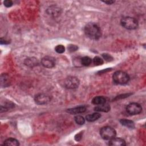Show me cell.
Masks as SVG:
<instances>
[{"mask_svg": "<svg viewBox=\"0 0 146 146\" xmlns=\"http://www.w3.org/2000/svg\"><path fill=\"white\" fill-rule=\"evenodd\" d=\"M84 33L88 38L95 40H98L102 36L100 27L93 22L88 23L85 26Z\"/></svg>", "mask_w": 146, "mask_h": 146, "instance_id": "6da1fadb", "label": "cell"}, {"mask_svg": "<svg viewBox=\"0 0 146 146\" xmlns=\"http://www.w3.org/2000/svg\"><path fill=\"white\" fill-rule=\"evenodd\" d=\"M113 82L117 84H127L129 80V75L125 72L122 71H116L112 76Z\"/></svg>", "mask_w": 146, "mask_h": 146, "instance_id": "7a4b0ae2", "label": "cell"}, {"mask_svg": "<svg viewBox=\"0 0 146 146\" xmlns=\"http://www.w3.org/2000/svg\"><path fill=\"white\" fill-rule=\"evenodd\" d=\"M121 25L126 29L134 30L138 27V22L135 18L130 17L123 18L120 21Z\"/></svg>", "mask_w": 146, "mask_h": 146, "instance_id": "3957f363", "label": "cell"}, {"mask_svg": "<svg viewBox=\"0 0 146 146\" xmlns=\"http://www.w3.org/2000/svg\"><path fill=\"white\" fill-rule=\"evenodd\" d=\"M116 131L111 127L106 126L100 130V135L102 138L106 140H110L116 136Z\"/></svg>", "mask_w": 146, "mask_h": 146, "instance_id": "277c9868", "label": "cell"}, {"mask_svg": "<svg viewBox=\"0 0 146 146\" xmlns=\"http://www.w3.org/2000/svg\"><path fill=\"white\" fill-rule=\"evenodd\" d=\"M126 111L131 115H135L140 113L142 111V107L137 103H131L126 107Z\"/></svg>", "mask_w": 146, "mask_h": 146, "instance_id": "5b68a950", "label": "cell"}, {"mask_svg": "<svg viewBox=\"0 0 146 146\" xmlns=\"http://www.w3.org/2000/svg\"><path fill=\"white\" fill-rule=\"evenodd\" d=\"M64 84L67 88L75 89L78 87L79 85V80L76 77L70 76L65 79Z\"/></svg>", "mask_w": 146, "mask_h": 146, "instance_id": "8992f818", "label": "cell"}, {"mask_svg": "<svg viewBox=\"0 0 146 146\" xmlns=\"http://www.w3.org/2000/svg\"><path fill=\"white\" fill-rule=\"evenodd\" d=\"M34 100L35 103L38 104H46L51 100V98L49 95L47 94H39L35 96Z\"/></svg>", "mask_w": 146, "mask_h": 146, "instance_id": "52a82bcc", "label": "cell"}, {"mask_svg": "<svg viewBox=\"0 0 146 146\" xmlns=\"http://www.w3.org/2000/svg\"><path fill=\"white\" fill-rule=\"evenodd\" d=\"M41 64L46 68H52L55 65V59L52 56H46L41 59Z\"/></svg>", "mask_w": 146, "mask_h": 146, "instance_id": "ba28073f", "label": "cell"}, {"mask_svg": "<svg viewBox=\"0 0 146 146\" xmlns=\"http://www.w3.org/2000/svg\"><path fill=\"white\" fill-rule=\"evenodd\" d=\"M108 144L111 146H124L126 144L124 139L115 137L112 139L110 140Z\"/></svg>", "mask_w": 146, "mask_h": 146, "instance_id": "9c48e42d", "label": "cell"}, {"mask_svg": "<svg viewBox=\"0 0 146 146\" xmlns=\"http://www.w3.org/2000/svg\"><path fill=\"white\" fill-rule=\"evenodd\" d=\"M11 83L10 78L8 74H3L1 76V86L2 87H6L10 86Z\"/></svg>", "mask_w": 146, "mask_h": 146, "instance_id": "30bf717a", "label": "cell"}, {"mask_svg": "<svg viewBox=\"0 0 146 146\" xmlns=\"http://www.w3.org/2000/svg\"><path fill=\"white\" fill-rule=\"evenodd\" d=\"M86 108L85 106H78L72 108L67 109V112L71 114H78L80 113H83L86 111Z\"/></svg>", "mask_w": 146, "mask_h": 146, "instance_id": "8fae6325", "label": "cell"}, {"mask_svg": "<svg viewBox=\"0 0 146 146\" xmlns=\"http://www.w3.org/2000/svg\"><path fill=\"white\" fill-rule=\"evenodd\" d=\"M25 64L29 67H34V66L38 65V60L35 58H33V57L28 58L25 59Z\"/></svg>", "mask_w": 146, "mask_h": 146, "instance_id": "7c38bea8", "label": "cell"}, {"mask_svg": "<svg viewBox=\"0 0 146 146\" xmlns=\"http://www.w3.org/2000/svg\"><path fill=\"white\" fill-rule=\"evenodd\" d=\"M60 9L56 6H50L47 10V12L48 14L52 16H57L60 14Z\"/></svg>", "mask_w": 146, "mask_h": 146, "instance_id": "4fadbf2b", "label": "cell"}, {"mask_svg": "<svg viewBox=\"0 0 146 146\" xmlns=\"http://www.w3.org/2000/svg\"><path fill=\"white\" fill-rule=\"evenodd\" d=\"M95 111H98V112H108L110 110V106L108 104L104 103L103 104L98 105L96 107L94 108Z\"/></svg>", "mask_w": 146, "mask_h": 146, "instance_id": "5bb4252c", "label": "cell"}, {"mask_svg": "<svg viewBox=\"0 0 146 146\" xmlns=\"http://www.w3.org/2000/svg\"><path fill=\"white\" fill-rule=\"evenodd\" d=\"M101 117V115L98 112H95L92 114H90V115H87L86 116V119L90 122H92V121H94L96 120H98V119H99Z\"/></svg>", "mask_w": 146, "mask_h": 146, "instance_id": "9a60e30c", "label": "cell"}, {"mask_svg": "<svg viewBox=\"0 0 146 146\" xmlns=\"http://www.w3.org/2000/svg\"><path fill=\"white\" fill-rule=\"evenodd\" d=\"M120 123L121 125L128 127L129 128H135V123L133 121L127 119H121L120 120Z\"/></svg>", "mask_w": 146, "mask_h": 146, "instance_id": "2e32d148", "label": "cell"}, {"mask_svg": "<svg viewBox=\"0 0 146 146\" xmlns=\"http://www.w3.org/2000/svg\"><path fill=\"white\" fill-rule=\"evenodd\" d=\"M3 145H11V146H18L19 145V141L14 138H9L4 141Z\"/></svg>", "mask_w": 146, "mask_h": 146, "instance_id": "e0dca14e", "label": "cell"}, {"mask_svg": "<svg viewBox=\"0 0 146 146\" xmlns=\"http://www.w3.org/2000/svg\"><path fill=\"white\" fill-rule=\"evenodd\" d=\"M106 98L103 96H96L92 100V103L95 105H100L106 103Z\"/></svg>", "mask_w": 146, "mask_h": 146, "instance_id": "ac0fdd59", "label": "cell"}, {"mask_svg": "<svg viewBox=\"0 0 146 146\" xmlns=\"http://www.w3.org/2000/svg\"><path fill=\"white\" fill-rule=\"evenodd\" d=\"M80 62H81V64L83 66H88L91 63L92 59L88 56H84L81 58Z\"/></svg>", "mask_w": 146, "mask_h": 146, "instance_id": "d6986e66", "label": "cell"}, {"mask_svg": "<svg viewBox=\"0 0 146 146\" xmlns=\"http://www.w3.org/2000/svg\"><path fill=\"white\" fill-rule=\"evenodd\" d=\"M75 122L79 124V125H83L85 123V119L84 118L80 116V115H77L75 117Z\"/></svg>", "mask_w": 146, "mask_h": 146, "instance_id": "ffe728a7", "label": "cell"}, {"mask_svg": "<svg viewBox=\"0 0 146 146\" xmlns=\"http://www.w3.org/2000/svg\"><path fill=\"white\" fill-rule=\"evenodd\" d=\"M93 62L94 63L96 66H99L103 64V60L99 56H95L93 59Z\"/></svg>", "mask_w": 146, "mask_h": 146, "instance_id": "44dd1931", "label": "cell"}, {"mask_svg": "<svg viewBox=\"0 0 146 146\" xmlns=\"http://www.w3.org/2000/svg\"><path fill=\"white\" fill-rule=\"evenodd\" d=\"M55 50L56 52L59 53V54H62V53H63L65 51V48L62 45V44H59V45H57L55 48Z\"/></svg>", "mask_w": 146, "mask_h": 146, "instance_id": "7402d4cb", "label": "cell"}, {"mask_svg": "<svg viewBox=\"0 0 146 146\" xmlns=\"http://www.w3.org/2000/svg\"><path fill=\"white\" fill-rule=\"evenodd\" d=\"M78 49V47L74 44H70L68 46V50L70 52H74Z\"/></svg>", "mask_w": 146, "mask_h": 146, "instance_id": "603a6c76", "label": "cell"}, {"mask_svg": "<svg viewBox=\"0 0 146 146\" xmlns=\"http://www.w3.org/2000/svg\"><path fill=\"white\" fill-rule=\"evenodd\" d=\"M102 56H103V58L108 62H110L113 60V58L110 55H109L108 54H103Z\"/></svg>", "mask_w": 146, "mask_h": 146, "instance_id": "cb8c5ba5", "label": "cell"}, {"mask_svg": "<svg viewBox=\"0 0 146 146\" xmlns=\"http://www.w3.org/2000/svg\"><path fill=\"white\" fill-rule=\"evenodd\" d=\"M3 4L6 7H9L13 5V2L10 0H6L3 2Z\"/></svg>", "mask_w": 146, "mask_h": 146, "instance_id": "d4e9b609", "label": "cell"}, {"mask_svg": "<svg viewBox=\"0 0 146 146\" xmlns=\"http://www.w3.org/2000/svg\"><path fill=\"white\" fill-rule=\"evenodd\" d=\"M82 133H79L77 134V135L75 136V139L76 141H79V140H80V139H82Z\"/></svg>", "mask_w": 146, "mask_h": 146, "instance_id": "484cf974", "label": "cell"}, {"mask_svg": "<svg viewBox=\"0 0 146 146\" xmlns=\"http://www.w3.org/2000/svg\"><path fill=\"white\" fill-rule=\"evenodd\" d=\"M0 42H1V44H8V43H10V42H9L8 40H5V39H3V38H1V41H0Z\"/></svg>", "mask_w": 146, "mask_h": 146, "instance_id": "4316f807", "label": "cell"}, {"mask_svg": "<svg viewBox=\"0 0 146 146\" xmlns=\"http://www.w3.org/2000/svg\"><path fill=\"white\" fill-rule=\"evenodd\" d=\"M103 2H104L105 3H107L108 5H111L113 3H114L115 1H103Z\"/></svg>", "mask_w": 146, "mask_h": 146, "instance_id": "83f0119b", "label": "cell"}]
</instances>
